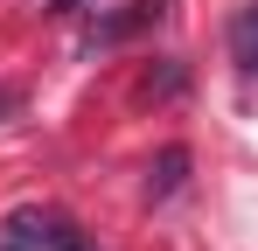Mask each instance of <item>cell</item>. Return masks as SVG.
<instances>
[{"mask_svg":"<svg viewBox=\"0 0 258 251\" xmlns=\"http://www.w3.org/2000/svg\"><path fill=\"white\" fill-rule=\"evenodd\" d=\"M230 56H237L244 77H258V0H244V7L230 14Z\"/></svg>","mask_w":258,"mask_h":251,"instance_id":"cell-1","label":"cell"},{"mask_svg":"<svg viewBox=\"0 0 258 251\" xmlns=\"http://www.w3.org/2000/svg\"><path fill=\"white\" fill-rule=\"evenodd\" d=\"M181 181H188V147H161V161L147 167V196H154V203H168Z\"/></svg>","mask_w":258,"mask_h":251,"instance_id":"cell-2","label":"cell"},{"mask_svg":"<svg viewBox=\"0 0 258 251\" xmlns=\"http://www.w3.org/2000/svg\"><path fill=\"white\" fill-rule=\"evenodd\" d=\"M35 251H98L70 216H35Z\"/></svg>","mask_w":258,"mask_h":251,"instance_id":"cell-3","label":"cell"},{"mask_svg":"<svg viewBox=\"0 0 258 251\" xmlns=\"http://www.w3.org/2000/svg\"><path fill=\"white\" fill-rule=\"evenodd\" d=\"M181 70H174V63H161V70H154V77H147V91H154V98H174V91H181Z\"/></svg>","mask_w":258,"mask_h":251,"instance_id":"cell-4","label":"cell"},{"mask_svg":"<svg viewBox=\"0 0 258 251\" xmlns=\"http://www.w3.org/2000/svg\"><path fill=\"white\" fill-rule=\"evenodd\" d=\"M14 112H21V91H14V84H0V126L14 119Z\"/></svg>","mask_w":258,"mask_h":251,"instance_id":"cell-5","label":"cell"},{"mask_svg":"<svg viewBox=\"0 0 258 251\" xmlns=\"http://www.w3.org/2000/svg\"><path fill=\"white\" fill-rule=\"evenodd\" d=\"M49 14H84V0H49Z\"/></svg>","mask_w":258,"mask_h":251,"instance_id":"cell-6","label":"cell"}]
</instances>
